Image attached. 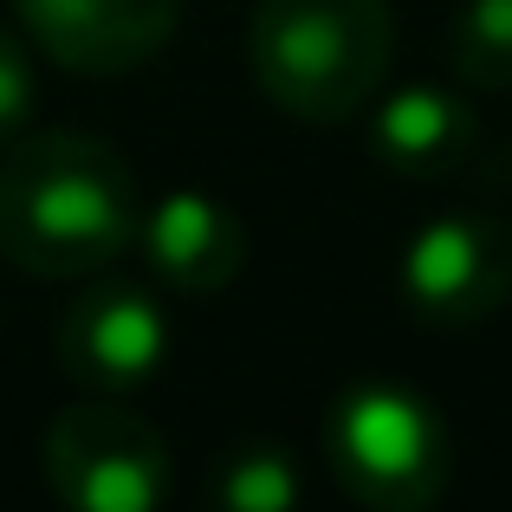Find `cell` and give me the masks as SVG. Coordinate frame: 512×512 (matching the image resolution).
<instances>
[{
	"label": "cell",
	"mask_w": 512,
	"mask_h": 512,
	"mask_svg": "<svg viewBox=\"0 0 512 512\" xmlns=\"http://www.w3.org/2000/svg\"><path fill=\"white\" fill-rule=\"evenodd\" d=\"M143 227V188L104 137L20 130L0 150V260L33 279H85L124 260Z\"/></svg>",
	"instance_id": "obj_1"
},
{
	"label": "cell",
	"mask_w": 512,
	"mask_h": 512,
	"mask_svg": "<svg viewBox=\"0 0 512 512\" xmlns=\"http://www.w3.org/2000/svg\"><path fill=\"white\" fill-rule=\"evenodd\" d=\"M396 59L389 0H253L247 72L266 104L299 124H350L370 111Z\"/></svg>",
	"instance_id": "obj_2"
},
{
	"label": "cell",
	"mask_w": 512,
	"mask_h": 512,
	"mask_svg": "<svg viewBox=\"0 0 512 512\" xmlns=\"http://www.w3.org/2000/svg\"><path fill=\"white\" fill-rule=\"evenodd\" d=\"M325 454L350 500L383 506V512L428 506L454 474L448 422L415 389H396V383L344 389L325 422Z\"/></svg>",
	"instance_id": "obj_3"
},
{
	"label": "cell",
	"mask_w": 512,
	"mask_h": 512,
	"mask_svg": "<svg viewBox=\"0 0 512 512\" xmlns=\"http://www.w3.org/2000/svg\"><path fill=\"white\" fill-rule=\"evenodd\" d=\"M46 480L78 512H156L169 500V441L124 396H98L59 409L39 441Z\"/></svg>",
	"instance_id": "obj_4"
},
{
	"label": "cell",
	"mask_w": 512,
	"mask_h": 512,
	"mask_svg": "<svg viewBox=\"0 0 512 512\" xmlns=\"http://www.w3.org/2000/svg\"><path fill=\"white\" fill-rule=\"evenodd\" d=\"M396 292L422 325L467 331L512 299V247L487 214H435L396 260Z\"/></svg>",
	"instance_id": "obj_5"
},
{
	"label": "cell",
	"mask_w": 512,
	"mask_h": 512,
	"mask_svg": "<svg viewBox=\"0 0 512 512\" xmlns=\"http://www.w3.org/2000/svg\"><path fill=\"white\" fill-rule=\"evenodd\" d=\"M20 33L78 78H124L163 59L182 0H13Z\"/></svg>",
	"instance_id": "obj_6"
},
{
	"label": "cell",
	"mask_w": 512,
	"mask_h": 512,
	"mask_svg": "<svg viewBox=\"0 0 512 512\" xmlns=\"http://www.w3.org/2000/svg\"><path fill=\"white\" fill-rule=\"evenodd\" d=\"M169 357V318L143 286H91L59 318V370L78 389L130 396Z\"/></svg>",
	"instance_id": "obj_7"
},
{
	"label": "cell",
	"mask_w": 512,
	"mask_h": 512,
	"mask_svg": "<svg viewBox=\"0 0 512 512\" xmlns=\"http://www.w3.org/2000/svg\"><path fill=\"white\" fill-rule=\"evenodd\" d=\"M143 260L156 266V279L188 299H208V292H227L247 266V227L227 201L201 195V188H169L143 208L137 227Z\"/></svg>",
	"instance_id": "obj_8"
},
{
	"label": "cell",
	"mask_w": 512,
	"mask_h": 512,
	"mask_svg": "<svg viewBox=\"0 0 512 512\" xmlns=\"http://www.w3.org/2000/svg\"><path fill=\"white\" fill-rule=\"evenodd\" d=\"M474 111L467 98L441 85H402V91H376L370 98V150L383 169L396 175H415V182H435V175L461 169L474 156Z\"/></svg>",
	"instance_id": "obj_9"
},
{
	"label": "cell",
	"mask_w": 512,
	"mask_h": 512,
	"mask_svg": "<svg viewBox=\"0 0 512 512\" xmlns=\"http://www.w3.org/2000/svg\"><path fill=\"white\" fill-rule=\"evenodd\" d=\"M448 65L467 91H512V0H461L454 7Z\"/></svg>",
	"instance_id": "obj_10"
},
{
	"label": "cell",
	"mask_w": 512,
	"mask_h": 512,
	"mask_svg": "<svg viewBox=\"0 0 512 512\" xmlns=\"http://www.w3.org/2000/svg\"><path fill=\"white\" fill-rule=\"evenodd\" d=\"M214 493H221V506H234V512H286V506L305 500V480H299V467H292V454L240 448V454H227Z\"/></svg>",
	"instance_id": "obj_11"
},
{
	"label": "cell",
	"mask_w": 512,
	"mask_h": 512,
	"mask_svg": "<svg viewBox=\"0 0 512 512\" xmlns=\"http://www.w3.org/2000/svg\"><path fill=\"white\" fill-rule=\"evenodd\" d=\"M33 124V59L26 46L0 26V150Z\"/></svg>",
	"instance_id": "obj_12"
}]
</instances>
